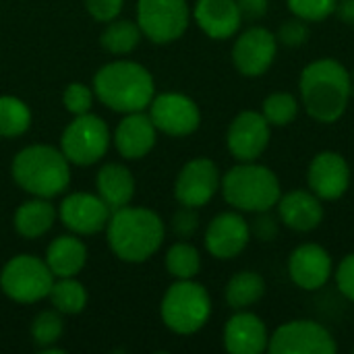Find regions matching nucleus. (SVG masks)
<instances>
[{
  "instance_id": "nucleus-17",
  "label": "nucleus",
  "mask_w": 354,
  "mask_h": 354,
  "mask_svg": "<svg viewBox=\"0 0 354 354\" xmlns=\"http://www.w3.org/2000/svg\"><path fill=\"white\" fill-rule=\"evenodd\" d=\"M110 207L102 201L100 195L91 193H73L60 203L62 224L77 234H95L108 226Z\"/></svg>"
},
{
  "instance_id": "nucleus-26",
  "label": "nucleus",
  "mask_w": 354,
  "mask_h": 354,
  "mask_svg": "<svg viewBox=\"0 0 354 354\" xmlns=\"http://www.w3.org/2000/svg\"><path fill=\"white\" fill-rule=\"evenodd\" d=\"M266 295V280L257 272H239L226 284L228 307L241 311L253 307Z\"/></svg>"
},
{
  "instance_id": "nucleus-32",
  "label": "nucleus",
  "mask_w": 354,
  "mask_h": 354,
  "mask_svg": "<svg viewBox=\"0 0 354 354\" xmlns=\"http://www.w3.org/2000/svg\"><path fill=\"white\" fill-rule=\"evenodd\" d=\"M62 330H64L62 317L56 311H44L33 319L31 336H33V342L37 346L50 348L62 336Z\"/></svg>"
},
{
  "instance_id": "nucleus-19",
  "label": "nucleus",
  "mask_w": 354,
  "mask_h": 354,
  "mask_svg": "<svg viewBox=\"0 0 354 354\" xmlns=\"http://www.w3.org/2000/svg\"><path fill=\"white\" fill-rule=\"evenodd\" d=\"M268 328L255 313L241 309L224 328V346L230 354H261L268 351Z\"/></svg>"
},
{
  "instance_id": "nucleus-2",
  "label": "nucleus",
  "mask_w": 354,
  "mask_h": 354,
  "mask_svg": "<svg viewBox=\"0 0 354 354\" xmlns=\"http://www.w3.org/2000/svg\"><path fill=\"white\" fill-rule=\"evenodd\" d=\"M108 243L118 259L141 263L162 247L164 222L151 209L124 205L110 214Z\"/></svg>"
},
{
  "instance_id": "nucleus-10",
  "label": "nucleus",
  "mask_w": 354,
  "mask_h": 354,
  "mask_svg": "<svg viewBox=\"0 0 354 354\" xmlns=\"http://www.w3.org/2000/svg\"><path fill=\"white\" fill-rule=\"evenodd\" d=\"M268 351L272 354H334L338 346L322 324L297 319L280 326L270 336Z\"/></svg>"
},
{
  "instance_id": "nucleus-37",
  "label": "nucleus",
  "mask_w": 354,
  "mask_h": 354,
  "mask_svg": "<svg viewBox=\"0 0 354 354\" xmlns=\"http://www.w3.org/2000/svg\"><path fill=\"white\" fill-rule=\"evenodd\" d=\"M124 0H85V6L89 10V15L95 21H114L116 15L120 12Z\"/></svg>"
},
{
  "instance_id": "nucleus-9",
  "label": "nucleus",
  "mask_w": 354,
  "mask_h": 354,
  "mask_svg": "<svg viewBox=\"0 0 354 354\" xmlns=\"http://www.w3.org/2000/svg\"><path fill=\"white\" fill-rule=\"evenodd\" d=\"M137 23L151 41L170 44L189 27V4L187 0H139Z\"/></svg>"
},
{
  "instance_id": "nucleus-20",
  "label": "nucleus",
  "mask_w": 354,
  "mask_h": 354,
  "mask_svg": "<svg viewBox=\"0 0 354 354\" xmlns=\"http://www.w3.org/2000/svg\"><path fill=\"white\" fill-rule=\"evenodd\" d=\"M276 205L282 224L297 232H311L324 222V205L313 191H290L280 195Z\"/></svg>"
},
{
  "instance_id": "nucleus-4",
  "label": "nucleus",
  "mask_w": 354,
  "mask_h": 354,
  "mask_svg": "<svg viewBox=\"0 0 354 354\" xmlns=\"http://www.w3.org/2000/svg\"><path fill=\"white\" fill-rule=\"evenodd\" d=\"M12 178L35 197H54L71 183L68 160L50 145H31L12 160Z\"/></svg>"
},
{
  "instance_id": "nucleus-7",
  "label": "nucleus",
  "mask_w": 354,
  "mask_h": 354,
  "mask_svg": "<svg viewBox=\"0 0 354 354\" xmlns=\"http://www.w3.org/2000/svg\"><path fill=\"white\" fill-rule=\"evenodd\" d=\"M54 284V274L48 263L33 255H17L12 257L2 274L0 286L4 295L17 303H37L50 295Z\"/></svg>"
},
{
  "instance_id": "nucleus-28",
  "label": "nucleus",
  "mask_w": 354,
  "mask_h": 354,
  "mask_svg": "<svg viewBox=\"0 0 354 354\" xmlns=\"http://www.w3.org/2000/svg\"><path fill=\"white\" fill-rule=\"evenodd\" d=\"M141 27L139 23H131V21H114L106 27V31L102 33V46L112 52V54H127L131 50H135L141 41Z\"/></svg>"
},
{
  "instance_id": "nucleus-34",
  "label": "nucleus",
  "mask_w": 354,
  "mask_h": 354,
  "mask_svg": "<svg viewBox=\"0 0 354 354\" xmlns=\"http://www.w3.org/2000/svg\"><path fill=\"white\" fill-rule=\"evenodd\" d=\"M62 102H64V108L79 116V114H87L91 110V104H93V93L89 87L81 85V83H71L66 89H64V95H62Z\"/></svg>"
},
{
  "instance_id": "nucleus-13",
  "label": "nucleus",
  "mask_w": 354,
  "mask_h": 354,
  "mask_svg": "<svg viewBox=\"0 0 354 354\" xmlns=\"http://www.w3.org/2000/svg\"><path fill=\"white\" fill-rule=\"evenodd\" d=\"M220 183L222 180H220V170L216 162L207 158H197V160L187 162L183 170L178 172L174 195L180 205L197 209V207H203L207 201H212V197L220 189Z\"/></svg>"
},
{
  "instance_id": "nucleus-41",
  "label": "nucleus",
  "mask_w": 354,
  "mask_h": 354,
  "mask_svg": "<svg viewBox=\"0 0 354 354\" xmlns=\"http://www.w3.org/2000/svg\"><path fill=\"white\" fill-rule=\"evenodd\" d=\"M336 15L340 17L342 23L354 27V0H338Z\"/></svg>"
},
{
  "instance_id": "nucleus-22",
  "label": "nucleus",
  "mask_w": 354,
  "mask_h": 354,
  "mask_svg": "<svg viewBox=\"0 0 354 354\" xmlns=\"http://www.w3.org/2000/svg\"><path fill=\"white\" fill-rule=\"evenodd\" d=\"M156 131H158L156 124L147 114H143V110L131 112L116 127V135H114L116 149L127 160H139L147 156L156 145Z\"/></svg>"
},
{
  "instance_id": "nucleus-16",
  "label": "nucleus",
  "mask_w": 354,
  "mask_h": 354,
  "mask_svg": "<svg viewBox=\"0 0 354 354\" xmlns=\"http://www.w3.org/2000/svg\"><path fill=\"white\" fill-rule=\"evenodd\" d=\"M309 189L322 201L340 199L351 187V166L338 151H319L307 172Z\"/></svg>"
},
{
  "instance_id": "nucleus-6",
  "label": "nucleus",
  "mask_w": 354,
  "mask_h": 354,
  "mask_svg": "<svg viewBox=\"0 0 354 354\" xmlns=\"http://www.w3.org/2000/svg\"><path fill=\"white\" fill-rule=\"evenodd\" d=\"M212 315V299L207 290L193 280H178L162 299V322L174 334L199 332Z\"/></svg>"
},
{
  "instance_id": "nucleus-25",
  "label": "nucleus",
  "mask_w": 354,
  "mask_h": 354,
  "mask_svg": "<svg viewBox=\"0 0 354 354\" xmlns=\"http://www.w3.org/2000/svg\"><path fill=\"white\" fill-rule=\"evenodd\" d=\"M54 218L56 212L44 197L25 201L15 214V230L23 239H37L52 228Z\"/></svg>"
},
{
  "instance_id": "nucleus-33",
  "label": "nucleus",
  "mask_w": 354,
  "mask_h": 354,
  "mask_svg": "<svg viewBox=\"0 0 354 354\" xmlns=\"http://www.w3.org/2000/svg\"><path fill=\"white\" fill-rule=\"evenodd\" d=\"M295 17L303 21H324L336 12L338 0H286Z\"/></svg>"
},
{
  "instance_id": "nucleus-18",
  "label": "nucleus",
  "mask_w": 354,
  "mask_h": 354,
  "mask_svg": "<svg viewBox=\"0 0 354 354\" xmlns=\"http://www.w3.org/2000/svg\"><path fill=\"white\" fill-rule=\"evenodd\" d=\"M334 272L330 253L317 243H305L297 247L288 257V274L292 282L303 290L322 288Z\"/></svg>"
},
{
  "instance_id": "nucleus-30",
  "label": "nucleus",
  "mask_w": 354,
  "mask_h": 354,
  "mask_svg": "<svg viewBox=\"0 0 354 354\" xmlns=\"http://www.w3.org/2000/svg\"><path fill=\"white\" fill-rule=\"evenodd\" d=\"M166 270L178 280H193L201 270V255L189 243H176L166 253Z\"/></svg>"
},
{
  "instance_id": "nucleus-35",
  "label": "nucleus",
  "mask_w": 354,
  "mask_h": 354,
  "mask_svg": "<svg viewBox=\"0 0 354 354\" xmlns=\"http://www.w3.org/2000/svg\"><path fill=\"white\" fill-rule=\"evenodd\" d=\"M280 44L288 46V48H299L303 46L307 39H309V27H307V21L303 19H290V21H284L278 29V37H276Z\"/></svg>"
},
{
  "instance_id": "nucleus-15",
  "label": "nucleus",
  "mask_w": 354,
  "mask_h": 354,
  "mask_svg": "<svg viewBox=\"0 0 354 354\" xmlns=\"http://www.w3.org/2000/svg\"><path fill=\"white\" fill-rule=\"evenodd\" d=\"M251 241L249 222L236 212L218 214L205 232V249L216 259H234Z\"/></svg>"
},
{
  "instance_id": "nucleus-5",
  "label": "nucleus",
  "mask_w": 354,
  "mask_h": 354,
  "mask_svg": "<svg viewBox=\"0 0 354 354\" xmlns=\"http://www.w3.org/2000/svg\"><path fill=\"white\" fill-rule=\"evenodd\" d=\"M220 187L228 205L253 214L270 212L282 195L278 176L268 166L255 162H241L230 168Z\"/></svg>"
},
{
  "instance_id": "nucleus-11",
  "label": "nucleus",
  "mask_w": 354,
  "mask_h": 354,
  "mask_svg": "<svg viewBox=\"0 0 354 354\" xmlns=\"http://www.w3.org/2000/svg\"><path fill=\"white\" fill-rule=\"evenodd\" d=\"M149 118L158 131L172 137H185L199 129L201 112L197 104L183 93H162L151 100Z\"/></svg>"
},
{
  "instance_id": "nucleus-21",
  "label": "nucleus",
  "mask_w": 354,
  "mask_h": 354,
  "mask_svg": "<svg viewBox=\"0 0 354 354\" xmlns=\"http://www.w3.org/2000/svg\"><path fill=\"white\" fill-rule=\"evenodd\" d=\"M195 21L212 39H228L241 27V10L236 0H197Z\"/></svg>"
},
{
  "instance_id": "nucleus-38",
  "label": "nucleus",
  "mask_w": 354,
  "mask_h": 354,
  "mask_svg": "<svg viewBox=\"0 0 354 354\" xmlns=\"http://www.w3.org/2000/svg\"><path fill=\"white\" fill-rule=\"evenodd\" d=\"M197 214L193 212V207L187 205H183V209L172 220V228L178 236H191L197 230Z\"/></svg>"
},
{
  "instance_id": "nucleus-3",
  "label": "nucleus",
  "mask_w": 354,
  "mask_h": 354,
  "mask_svg": "<svg viewBox=\"0 0 354 354\" xmlns=\"http://www.w3.org/2000/svg\"><path fill=\"white\" fill-rule=\"evenodd\" d=\"M93 89L100 102L116 112H141L153 100L151 73L131 60H116L102 66L93 79Z\"/></svg>"
},
{
  "instance_id": "nucleus-39",
  "label": "nucleus",
  "mask_w": 354,
  "mask_h": 354,
  "mask_svg": "<svg viewBox=\"0 0 354 354\" xmlns=\"http://www.w3.org/2000/svg\"><path fill=\"white\" fill-rule=\"evenodd\" d=\"M251 234H255L259 241H274L278 234V224L272 216H268V212H259L257 220L251 226Z\"/></svg>"
},
{
  "instance_id": "nucleus-1",
  "label": "nucleus",
  "mask_w": 354,
  "mask_h": 354,
  "mask_svg": "<svg viewBox=\"0 0 354 354\" xmlns=\"http://www.w3.org/2000/svg\"><path fill=\"white\" fill-rule=\"evenodd\" d=\"M299 89L307 114L330 124L336 122L348 108L353 77L338 60L322 58L303 68Z\"/></svg>"
},
{
  "instance_id": "nucleus-29",
  "label": "nucleus",
  "mask_w": 354,
  "mask_h": 354,
  "mask_svg": "<svg viewBox=\"0 0 354 354\" xmlns=\"http://www.w3.org/2000/svg\"><path fill=\"white\" fill-rule=\"evenodd\" d=\"M31 124V112L25 102L2 95L0 97V137H19Z\"/></svg>"
},
{
  "instance_id": "nucleus-8",
  "label": "nucleus",
  "mask_w": 354,
  "mask_h": 354,
  "mask_svg": "<svg viewBox=\"0 0 354 354\" xmlns=\"http://www.w3.org/2000/svg\"><path fill=\"white\" fill-rule=\"evenodd\" d=\"M110 143V133L106 122L93 114H79L60 137V151L64 158L77 166L95 164L104 158Z\"/></svg>"
},
{
  "instance_id": "nucleus-24",
  "label": "nucleus",
  "mask_w": 354,
  "mask_h": 354,
  "mask_svg": "<svg viewBox=\"0 0 354 354\" xmlns=\"http://www.w3.org/2000/svg\"><path fill=\"white\" fill-rule=\"evenodd\" d=\"M87 261L85 245L75 236H58L46 251V263L56 278L77 276Z\"/></svg>"
},
{
  "instance_id": "nucleus-31",
  "label": "nucleus",
  "mask_w": 354,
  "mask_h": 354,
  "mask_svg": "<svg viewBox=\"0 0 354 354\" xmlns=\"http://www.w3.org/2000/svg\"><path fill=\"white\" fill-rule=\"evenodd\" d=\"M261 114L272 127H286L297 118L299 102H297V97L292 93L278 91V93H272V95L266 97Z\"/></svg>"
},
{
  "instance_id": "nucleus-36",
  "label": "nucleus",
  "mask_w": 354,
  "mask_h": 354,
  "mask_svg": "<svg viewBox=\"0 0 354 354\" xmlns=\"http://www.w3.org/2000/svg\"><path fill=\"white\" fill-rule=\"evenodd\" d=\"M336 284L340 292L354 303V253L346 255L336 268Z\"/></svg>"
},
{
  "instance_id": "nucleus-40",
  "label": "nucleus",
  "mask_w": 354,
  "mask_h": 354,
  "mask_svg": "<svg viewBox=\"0 0 354 354\" xmlns=\"http://www.w3.org/2000/svg\"><path fill=\"white\" fill-rule=\"evenodd\" d=\"M236 4H239L241 17H247V19L255 21V19L266 17L270 0H236Z\"/></svg>"
},
{
  "instance_id": "nucleus-12",
  "label": "nucleus",
  "mask_w": 354,
  "mask_h": 354,
  "mask_svg": "<svg viewBox=\"0 0 354 354\" xmlns=\"http://www.w3.org/2000/svg\"><path fill=\"white\" fill-rule=\"evenodd\" d=\"M278 39L266 27H251L239 35L232 48V62L245 77H261L276 60Z\"/></svg>"
},
{
  "instance_id": "nucleus-42",
  "label": "nucleus",
  "mask_w": 354,
  "mask_h": 354,
  "mask_svg": "<svg viewBox=\"0 0 354 354\" xmlns=\"http://www.w3.org/2000/svg\"><path fill=\"white\" fill-rule=\"evenodd\" d=\"M351 77H353V79H354V73H353V75H351Z\"/></svg>"
},
{
  "instance_id": "nucleus-23",
  "label": "nucleus",
  "mask_w": 354,
  "mask_h": 354,
  "mask_svg": "<svg viewBox=\"0 0 354 354\" xmlns=\"http://www.w3.org/2000/svg\"><path fill=\"white\" fill-rule=\"evenodd\" d=\"M95 185H97V195L110 207V212L129 205L135 195V178L129 172V168L120 164H106L97 172Z\"/></svg>"
},
{
  "instance_id": "nucleus-14",
  "label": "nucleus",
  "mask_w": 354,
  "mask_h": 354,
  "mask_svg": "<svg viewBox=\"0 0 354 354\" xmlns=\"http://www.w3.org/2000/svg\"><path fill=\"white\" fill-rule=\"evenodd\" d=\"M270 129L272 124L263 118L261 112L245 110L236 114L226 135L230 153L239 162H255L270 145Z\"/></svg>"
},
{
  "instance_id": "nucleus-27",
  "label": "nucleus",
  "mask_w": 354,
  "mask_h": 354,
  "mask_svg": "<svg viewBox=\"0 0 354 354\" xmlns=\"http://www.w3.org/2000/svg\"><path fill=\"white\" fill-rule=\"evenodd\" d=\"M48 297H50L54 309L60 311V313H66V315L81 313L85 309V305H87L85 286L79 284L73 278H60L58 282H54Z\"/></svg>"
}]
</instances>
